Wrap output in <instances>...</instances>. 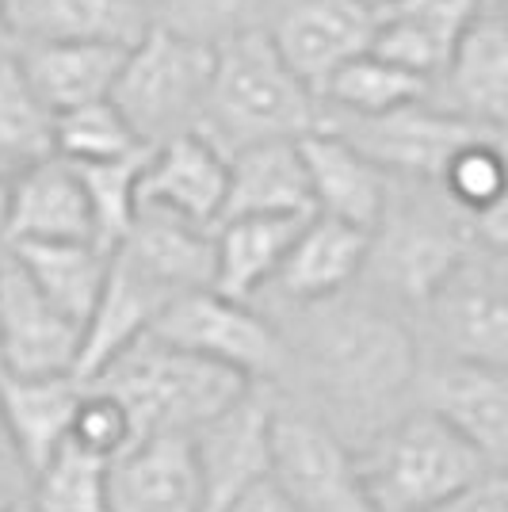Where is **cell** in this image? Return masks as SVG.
<instances>
[{"instance_id": "1", "label": "cell", "mask_w": 508, "mask_h": 512, "mask_svg": "<svg viewBox=\"0 0 508 512\" xmlns=\"http://www.w3.org/2000/svg\"><path fill=\"white\" fill-rule=\"evenodd\" d=\"M264 314L287 344L279 394L321 417L352 451L413 406L424 348L402 306L352 283L333 299Z\"/></svg>"}, {"instance_id": "2", "label": "cell", "mask_w": 508, "mask_h": 512, "mask_svg": "<svg viewBox=\"0 0 508 512\" xmlns=\"http://www.w3.org/2000/svg\"><path fill=\"white\" fill-rule=\"evenodd\" d=\"M321 123V104L279 58L264 27L214 43V65L195 130L230 157L256 142L302 138Z\"/></svg>"}, {"instance_id": "3", "label": "cell", "mask_w": 508, "mask_h": 512, "mask_svg": "<svg viewBox=\"0 0 508 512\" xmlns=\"http://www.w3.org/2000/svg\"><path fill=\"white\" fill-rule=\"evenodd\" d=\"M470 249H478L470 214L459 211L440 192V184L390 176L386 207L367 234V260H363L360 283L386 302L402 306L413 318L424 295Z\"/></svg>"}, {"instance_id": "4", "label": "cell", "mask_w": 508, "mask_h": 512, "mask_svg": "<svg viewBox=\"0 0 508 512\" xmlns=\"http://www.w3.org/2000/svg\"><path fill=\"white\" fill-rule=\"evenodd\" d=\"M111 390L134 421V436L149 432H195L207 417L249 386L237 371L195 352L172 348L157 337H138L88 379Z\"/></svg>"}, {"instance_id": "5", "label": "cell", "mask_w": 508, "mask_h": 512, "mask_svg": "<svg viewBox=\"0 0 508 512\" xmlns=\"http://www.w3.org/2000/svg\"><path fill=\"white\" fill-rule=\"evenodd\" d=\"M356 467L375 512H421L489 470H501L421 406H409L356 451Z\"/></svg>"}, {"instance_id": "6", "label": "cell", "mask_w": 508, "mask_h": 512, "mask_svg": "<svg viewBox=\"0 0 508 512\" xmlns=\"http://www.w3.org/2000/svg\"><path fill=\"white\" fill-rule=\"evenodd\" d=\"M214 65V43L191 39L153 20L146 35L127 50L111 85V104L123 111L130 130L157 146L172 134L195 130Z\"/></svg>"}, {"instance_id": "7", "label": "cell", "mask_w": 508, "mask_h": 512, "mask_svg": "<svg viewBox=\"0 0 508 512\" xmlns=\"http://www.w3.org/2000/svg\"><path fill=\"white\" fill-rule=\"evenodd\" d=\"M424 356L505 367L508 276L505 253L470 249L413 310Z\"/></svg>"}, {"instance_id": "8", "label": "cell", "mask_w": 508, "mask_h": 512, "mask_svg": "<svg viewBox=\"0 0 508 512\" xmlns=\"http://www.w3.org/2000/svg\"><path fill=\"white\" fill-rule=\"evenodd\" d=\"M149 337L222 363L249 383H279L287 344L279 325L256 302H233L214 287L172 299L149 325Z\"/></svg>"}, {"instance_id": "9", "label": "cell", "mask_w": 508, "mask_h": 512, "mask_svg": "<svg viewBox=\"0 0 508 512\" xmlns=\"http://www.w3.org/2000/svg\"><path fill=\"white\" fill-rule=\"evenodd\" d=\"M272 482L298 512H375L363 493L356 451L283 394L272 425Z\"/></svg>"}, {"instance_id": "10", "label": "cell", "mask_w": 508, "mask_h": 512, "mask_svg": "<svg viewBox=\"0 0 508 512\" xmlns=\"http://www.w3.org/2000/svg\"><path fill=\"white\" fill-rule=\"evenodd\" d=\"M318 127L333 130L344 142H352L382 172L402 176V180H428V184L440 180L447 157L459 146H466L470 138L505 134V130L478 127V123H466L459 115H447L428 100L394 107V111H382V115L321 111Z\"/></svg>"}, {"instance_id": "11", "label": "cell", "mask_w": 508, "mask_h": 512, "mask_svg": "<svg viewBox=\"0 0 508 512\" xmlns=\"http://www.w3.org/2000/svg\"><path fill=\"white\" fill-rule=\"evenodd\" d=\"M276 406V383H249L230 406H222L195 432H188L199 482H203V512H218L237 493H245L272 474Z\"/></svg>"}, {"instance_id": "12", "label": "cell", "mask_w": 508, "mask_h": 512, "mask_svg": "<svg viewBox=\"0 0 508 512\" xmlns=\"http://www.w3.org/2000/svg\"><path fill=\"white\" fill-rule=\"evenodd\" d=\"M413 406L440 417L493 467L505 470L508 455V383L505 367L447 356H424Z\"/></svg>"}, {"instance_id": "13", "label": "cell", "mask_w": 508, "mask_h": 512, "mask_svg": "<svg viewBox=\"0 0 508 512\" xmlns=\"http://www.w3.org/2000/svg\"><path fill=\"white\" fill-rule=\"evenodd\" d=\"M264 31L287 69L318 96L333 69L371 46L375 12L360 0H276Z\"/></svg>"}, {"instance_id": "14", "label": "cell", "mask_w": 508, "mask_h": 512, "mask_svg": "<svg viewBox=\"0 0 508 512\" xmlns=\"http://www.w3.org/2000/svg\"><path fill=\"white\" fill-rule=\"evenodd\" d=\"M81 329L54 310L0 241V371L77 375Z\"/></svg>"}, {"instance_id": "15", "label": "cell", "mask_w": 508, "mask_h": 512, "mask_svg": "<svg viewBox=\"0 0 508 512\" xmlns=\"http://www.w3.org/2000/svg\"><path fill=\"white\" fill-rule=\"evenodd\" d=\"M424 100L478 127L505 130L508 119V23L505 12L474 16L447 50L444 69Z\"/></svg>"}, {"instance_id": "16", "label": "cell", "mask_w": 508, "mask_h": 512, "mask_svg": "<svg viewBox=\"0 0 508 512\" xmlns=\"http://www.w3.org/2000/svg\"><path fill=\"white\" fill-rule=\"evenodd\" d=\"M363 260H367V230L329 214H310L298 226L291 249L283 253L276 276L256 302H264V310H287V306L333 299L352 283H360Z\"/></svg>"}, {"instance_id": "17", "label": "cell", "mask_w": 508, "mask_h": 512, "mask_svg": "<svg viewBox=\"0 0 508 512\" xmlns=\"http://www.w3.org/2000/svg\"><path fill=\"white\" fill-rule=\"evenodd\" d=\"M226 199V153L199 130L149 146L138 172V211L172 214L191 226H218Z\"/></svg>"}, {"instance_id": "18", "label": "cell", "mask_w": 508, "mask_h": 512, "mask_svg": "<svg viewBox=\"0 0 508 512\" xmlns=\"http://www.w3.org/2000/svg\"><path fill=\"white\" fill-rule=\"evenodd\" d=\"M0 241H92V214L73 161L50 153L4 176Z\"/></svg>"}, {"instance_id": "19", "label": "cell", "mask_w": 508, "mask_h": 512, "mask_svg": "<svg viewBox=\"0 0 508 512\" xmlns=\"http://www.w3.org/2000/svg\"><path fill=\"white\" fill-rule=\"evenodd\" d=\"M111 512H203V482L188 432H149L111 459Z\"/></svg>"}, {"instance_id": "20", "label": "cell", "mask_w": 508, "mask_h": 512, "mask_svg": "<svg viewBox=\"0 0 508 512\" xmlns=\"http://www.w3.org/2000/svg\"><path fill=\"white\" fill-rule=\"evenodd\" d=\"M298 153H302L314 214H329L371 234L390 195V172H382L371 157H363L352 142H344L340 134L325 127L302 134Z\"/></svg>"}, {"instance_id": "21", "label": "cell", "mask_w": 508, "mask_h": 512, "mask_svg": "<svg viewBox=\"0 0 508 512\" xmlns=\"http://www.w3.org/2000/svg\"><path fill=\"white\" fill-rule=\"evenodd\" d=\"M8 31L23 43L134 46L153 27L149 0H4Z\"/></svg>"}, {"instance_id": "22", "label": "cell", "mask_w": 508, "mask_h": 512, "mask_svg": "<svg viewBox=\"0 0 508 512\" xmlns=\"http://www.w3.org/2000/svg\"><path fill=\"white\" fill-rule=\"evenodd\" d=\"M172 302V295L153 279L134 268L127 256L111 253L100 299L81 329V356H77V379L88 383L111 356H119L127 344L146 337L153 318Z\"/></svg>"}, {"instance_id": "23", "label": "cell", "mask_w": 508, "mask_h": 512, "mask_svg": "<svg viewBox=\"0 0 508 512\" xmlns=\"http://www.w3.org/2000/svg\"><path fill=\"white\" fill-rule=\"evenodd\" d=\"M142 268L153 283H161L172 299L211 287L214 279V230L191 226L172 214L138 211L127 237L111 249Z\"/></svg>"}, {"instance_id": "24", "label": "cell", "mask_w": 508, "mask_h": 512, "mask_svg": "<svg viewBox=\"0 0 508 512\" xmlns=\"http://www.w3.org/2000/svg\"><path fill=\"white\" fill-rule=\"evenodd\" d=\"M85 383L77 375H8L0 371V425L27 470L43 467L73 428Z\"/></svg>"}, {"instance_id": "25", "label": "cell", "mask_w": 508, "mask_h": 512, "mask_svg": "<svg viewBox=\"0 0 508 512\" xmlns=\"http://www.w3.org/2000/svg\"><path fill=\"white\" fill-rule=\"evenodd\" d=\"M245 214H314L298 138L256 142L226 157V199L218 222Z\"/></svg>"}, {"instance_id": "26", "label": "cell", "mask_w": 508, "mask_h": 512, "mask_svg": "<svg viewBox=\"0 0 508 512\" xmlns=\"http://www.w3.org/2000/svg\"><path fill=\"white\" fill-rule=\"evenodd\" d=\"M310 214H245L214 226L211 287L233 302H256L272 283L279 260L291 249L298 226Z\"/></svg>"}, {"instance_id": "27", "label": "cell", "mask_w": 508, "mask_h": 512, "mask_svg": "<svg viewBox=\"0 0 508 512\" xmlns=\"http://www.w3.org/2000/svg\"><path fill=\"white\" fill-rule=\"evenodd\" d=\"M127 50L111 43H23L16 46V65L35 96L58 115L111 96Z\"/></svg>"}, {"instance_id": "28", "label": "cell", "mask_w": 508, "mask_h": 512, "mask_svg": "<svg viewBox=\"0 0 508 512\" xmlns=\"http://www.w3.org/2000/svg\"><path fill=\"white\" fill-rule=\"evenodd\" d=\"M20 260L27 279L62 310L77 329H85L92 306L100 299L111 253L96 241H4Z\"/></svg>"}, {"instance_id": "29", "label": "cell", "mask_w": 508, "mask_h": 512, "mask_svg": "<svg viewBox=\"0 0 508 512\" xmlns=\"http://www.w3.org/2000/svg\"><path fill=\"white\" fill-rule=\"evenodd\" d=\"M424 92H428L424 77L363 50L329 73V81L318 88V104L321 111H340V115H382L394 107L417 104L424 100Z\"/></svg>"}, {"instance_id": "30", "label": "cell", "mask_w": 508, "mask_h": 512, "mask_svg": "<svg viewBox=\"0 0 508 512\" xmlns=\"http://www.w3.org/2000/svg\"><path fill=\"white\" fill-rule=\"evenodd\" d=\"M111 459L65 436L43 467L31 474V505L39 512H111L107 509Z\"/></svg>"}, {"instance_id": "31", "label": "cell", "mask_w": 508, "mask_h": 512, "mask_svg": "<svg viewBox=\"0 0 508 512\" xmlns=\"http://www.w3.org/2000/svg\"><path fill=\"white\" fill-rule=\"evenodd\" d=\"M54 153V111L27 85L16 54L0 62V172L23 169Z\"/></svg>"}, {"instance_id": "32", "label": "cell", "mask_w": 508, "mask_h": 512, "mask_svg": "<svg viewBox=\"0 0 508 512\" xmlns=\"http://www.w3.org/2000/svg\"><path fill=\"white\" fill-rule=\"evenodd\" d=\"M146 153L149 150H138L115 161H81V165L73 161L92 214V241L107 253L127 237L138 214V172L146 165Z\"/></svg>"}, {"instance_id": "33", "label": "cell", "mask_w": 508, "mask_h": 512, "mask_svg": "<svg viewBox=\"0 0 508 512\" xmlns=\"http://www.w3.org/2000/svg\"><path fill=\"white\" fill-rule=\"evenodd\" d=\"M138 150H149V146L130 130L123 111L111 104V96L54 115V153L65 161H77V165L81 161H115V157Z\"/></svg>"}, {"instance_id": "34", "label": "cell", "mask_w": 508, "mask_h": 512, "mask_svg": "<svg viewBox=\"0 0 508 512\" xmlns=\"http://www.w3.org/2000/svg\"><path fill=\"white\" fill-rule=\"evenodd\" d=\"M440 192L466 214L505 203V134H482L447 157L440 172Z\"/></svg>"}, {"instance_id": "35", "label": "cell", "mask_w": 508, "mask_h": 512, "mask_svg": "<svg viewBox=\"0 0 508 512\" xmlns=\"http://www.w3.org/2000/svg\"><path fill=\"white\" fill-rule=\"evenodd\" d=\"M276 0H153V16L172 31L203 43H222L237 31L264 27Z\"/></svg>"}, {"instance_id": "36", "label": "cell", "mask_w": 508, "mask_h": 512, "mask_svg": "<svg viewBox=\"0 0 508 512\" xmlns=\"http://www.w3.org/2000/svg\"><path fill=\"white\" fill-rule=\"evenodd\" d=\"M69 440H77L81 448L96 451L104 459H115L138 440L134 436V421H130L127 406L104 390V386L85 383L81 390V402L73 413V428H69Z\"/></svg>"}, {"instance_id": "37", "label": "cell", "mask_w": 508, "mask_h": 512, "mask_svg": "<svg viewBox=\"0 0 508 512\" xmlns=\"http://www.w3.org/2000/svg\"><path fill=\"white\" fill-rule=\"evenodd\" d=\"M379 16H394V20L417 23L424 31H432L436 39H444L447 46L463 35V27L474 16H482L478 0H394Z\"/></svg>"}, {"instance_id": "38", "label": "cell", "mask_w": 508, "mask_h": 512, "mask_svg": "<svg viewBox=\"0 0 508 512\" xmlns=\"http://www.w3.org/2000/svg\"><path fill=\"white\" fill-rule=\"evenodd\" d=\"M421 512H508L505 470H489L478 482H470L459 493H451V497H444V501H436V505H428Z\"/></svg>"}, {"instance_id": "39", "label": "cell", "mask_w": 508, "mask_h": 512, "mask_svg": "<svg viewBox=\"0 0 508 512\" xmlns=\"http://www.w3.org/2000/svg\"><path fill=\"white\" fill-rule=\"evenodd\" d=\"M27 493H31V470H27L16 444L8 440V432L0 425V512L12 509Z\"/></svg>"}, {"instance_id": "40", "label": "cell", "mask_w": 508, "mask_h": 512, "mask_svg": "<svg viewBox=\"0 0 508 512\" xmlns=\"http://www.w3.org/2000/svg\"><path fill=\"white\" fill-rule=\"evenodd\" d=\"M218 512H298V509L291 505V497L272 482V474H268L264 482H256L245 493H237L230 505H222Z\"/></svg>"}, {"instance_id": "41", "label": "cell", "mask_w": 508, "mask_h": 512, "mask_svg": "<svg viewBox=\"0 0 508 512\" xmlns=\"http://www.w3.org/2000/svg\"><path fill=\"white\" fill-rule=\"evenodd\" d=\"M12 54H16V39H12V31H8V8H4V0H0V62L12 58Z\"/></svg>"}, {"instance_id": "42", "label": "cell", "mask_w": 508, "mask_h": 512, "mask_svg": "<svg viewBox=\"0 0 508 512\" xmlns=\"http://www.w3.org/2000/svg\"><path fill=\"white\" fill-rule=\"evenodd\" d=\"M482 16H493V12H505V0H478Z\"/></svg>"}, {"instance_id": "43", "label": "cell", "mask_w": 508, "mask_h": 512, "mask_svg": "<svg viewBox=\"0 0 508 512\" xmlns=\"http://www.w3.org/2000/svg\"><path fill=\"white\" fill-rule=\"evenodd\" d=\"M360 4L367 8V12H375V16H379V12H386V8L394 4V0H360Z\"/></svg>"}, {"instance_id": "44", "label": "cell", "mask_w": 508, "mask_h": 512, "mask_svg": "<svg viewBox=\"0 0 508 512\" xmlns=\"http://www.w3.org/2000/svg\"><path fill=\"white\" fill-rule=\"evenodd\" d=\"M4 512H39L35 505H31V497H23V501H16L12 509H4Z\"/></svg>"}, {"instance_id": "45", "label": "cell", "mask_w": 508, "mask_h": 512, "mask_svg": "<svg viewBox=\"0 0 508 512\" xmlns=\"http://www.w3.org/2000/svg\"><path fill=\"white\" fill-rule=\"evenodd\" d=\"M0 218H4V172H0Z\"/></svg>"}, {"instance_id": "46", "label": "cell", "mask_w": 508, "mask_h": 512, "mask_svg": "<svg viewBox=\"0 0 508 512\" xmlns=\"http://www.w3.org/2000/svg\"><path fill=\"white\" fill-rule=\"evenodd\" d=\"M149 4H153V0H149Z\"/></svg>"}]
</instances>
